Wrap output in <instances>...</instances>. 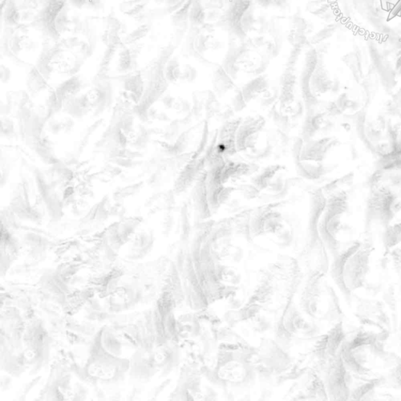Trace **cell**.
Returning a JSON list of instances; mask_svg holds the SVG:
<instances>
[{
    "instance_id": "cell-1",
    "label": "cell",
    "mask_w": 401,
    "mask_h": 401,
    "mask_svg": "<svg viewBox=\"0 0 401 401\" xmlns=\"http://www.w3.org/2000/svg\"><path fill=\"white\" fill-rule=\"evenodd\" d=\"M386 254L372 248L350 247L343 257V287L357 298L377 295L384 282Z\"/></svg>"
},
{
    "instance_id": "cell-2",
    "label": "cell",
    "mask_w": 401,
    "mask_h": 401,
    "mask_svg": "<svg viewBox=\"0 0 401 401\" xmlns=\"http://www.w3.org/2000/svg\"><path fill=\"white\" fill-rule=\"evenodd\" d=\"M130 366L129 359L115 356L104 348L101 330L97 332L83 367L92 385H118L129 375Z\"/></svg>"
},
{
    "instance_id": "cell-3",
    "label": "cell",
    "mask_w": 401,
    "mask_h": 401,
    "mask_svg": "<svg viewBox=\"0 0 401 401\" xmlns=\"http://www.w3.org/2000/svg\"><path fill=\"white\" fill-rule=\"evenodd\" d=\"M51 338L44 322L34 320L26 326L23 337V352L29 374L34 375L41 372L50 361Z\"/></svg>"
},
{
    "instance_id": "cell-4",
    "label": "cell",
    "mask_w": 401,
    "mask_h": 401,
    "mask_svg": "<svg viewBox=\"0 0 401 401\" xmlns=\"http://www.w3.org/2000/svg\"><path fill=\"white\" fill-rule=\"evenodd\" d=\"M167 62L165 57H160L151 62L145 70V75L143 77L144 94L142 100L133 108V112L142 121L148 119V111L156 101L162 99L167 89L169 83L165 76V66Z\"/></svg>"
},
{
    "instance_id": "cell-5",
    "label": "cell",
    "mask_w": 401,
    "mask_h": 401,
    "mask_svg": "<svg viewBox=\"0 0 401 401\" xmlns=\"http://www.w3.org/2000/svg\"><path fill=\"white\" fill-rule=\"evenodd\" d=\"M30 183L26 178H22L12 193L10 207L12 212L22 221L40 223L41 212L31 204V192Z\"/></svg>"
},
{
    "instance_id": "cell-6",
    "label": "cell",
    "mask_w": 401,
    "mask_h": 401,
    "mask_svg": "<svg viewBox=\"0 0 401 401\" xmlns=\"http://www.w3.org/2000/svg\"><path fill=\"white\" fill-rule=\"evenodd\" d=\"M130 361L129 375L139 384H148L159 372L153 348L137 349Z\"/></svg>"
},
{
    "instance_id": "cell-7",
    "label": "cell",
    "mask_w": 401,
    "mask_h": 401,
    "mask_svg": "<svg viewBox=\"0 0 401 401\" xmlns=\"http://www.w3.org/2000/svg\"><path fill=\"white\" fill-rule=\"evenodd\" d=\"M83 88V80L80 77L71 76L68 80L60 84L56 89L49 95L45 109L46 121L50 120L54 114L62 110L65 103L80 94Z\"/></svg>"
},
{
    "instance_id": "cell-8",
    "label": "cell",
    "mask_w": 401,
    "mask_h": 401,
    "mask_svg": "<svg viewBox=\"0 0 401 401\" xmlns=\"http://www.w3.org/2000/svg\"><path fill=\"white\" fill-rule=\"evenodd\" d=\"M87 95L91 112H93L94 117H99L112 105L113 87L106 76L99 74L96 77L94 86L88 91Z\"/></svg>"
},
{
    "instance_id": "cell-9",
    "label": "cell",
    "mask_w": 401,
    "mask_h": 401,
    "mask_svg": "<svg viewBox=\"0 0 401 401\" xmlns=\"http://www.w3.org/2000/svg\"><path fill=\"white\" fill-rule=\"evenodd\" d=\"M35 182L40 198L45 205L49 216L53 221H58L63 216V203L58 194L46 181L44 175L39 169L33 171Z\"/></svg>"
},
{
    "instance_id": "cell-10",
    "label": "cell",
    "mask_w": 401,
    "mask_h": 401,
    "mask_svg": "<svg viewBox=\"0 0 401 401\" xmlns=\"http://www.w3.org/2000/svg\"><path fill=\"white\" fill-rule=\"evenodd\" d=\"M3 321L6 324V330L2 327V333L6 334V340L17 350H23V337L26 326L15 308H11L3 314Z\"/></svg>"
},
{
    "instance_id": "cell-11",
    "label": "cell",
    "mask_w": 401,
    "mask_h": 401,
    "mask_svg": "<svg viewBox=\"0 0 401 401\" xmlns=\"http://www.w3.org/2000/svg\"><path fill=\"white\" fill-rule=\"evenodd\" d=\"M1 368L13 377H20L28 368L23 350H17L2 337Z\"/></svg>"
},
{
    "instance_id": "cell-12",
    "label": "cell",
    "mask_w": 401,
    "mask_h": 401,
    "mask_svg": "<svg viewBox=\"0 0 401 401\" xmlns=\"http://www.w3.org/2000/svg\"><path fill=\"white\" fill-rule=\"evenodd\" d=\"M46 400H73V388L71 385V375L65 370H58L45 387Z\"/></svg>"
},
{
    "instance_id": "cell-13",
    "label": "cell",
    "mask_w": 401,
    "mask_h": 401,
    "mask_svg": "<svg viewBox=\"0 0 401 401\" xmlns=\"http://www.w3.org/2000/svg\"><path fill=\"white\" fill-rule=\"evenodd\" d=\"M137 225H139L137 221H128L115 224L109 230L108 235L109 245L114 251H119L127 242L132 240Z\"/></svg>"
},
{
    "instance_id": "cell-14",
    "label": "cell",
    "mask_w": 401,
    "mask_h": 401,
    "mask_svg": "<svg viewBox=\"0 0 401 401\" xmlns=\"http://www.w3.org/2000/svg\"><path fill=\"white\" fill-rule=\"evenodd\" d=\"M155 241L153 232H141L136 234L131 240L127 258L130 260H141L148 257L153 250Z\"/></svg>"
},
{
    "instance_id": "cell-15",
    "label": "cell",
    "mask_w": 401,
    "mask_h": 401,
    "mask_svg": "<svg viewBox=\"0 0 401 401\" xmlns=\"http://www.w3.org/2000/svg\"><path fill=\"white\" fill-rule=\"evenodd\" d=\"M142 299V293L132 288H119L109 300V307L113 312L126 311L135 307Z\"/></svg>"
},
{
    "instance_id": "cell-16",
    "label": "cell",
    "mask_w": 401,
    "mask_h": 401,
    "mask_svg": "<svg viewBox=\"0 0 401 401\" xmlns=\"http://www.w3.org/2000/svg\"><path fill=\"white\" fill-rule=\"evenodd\" d=\"M20 253L19 243L8 230H2L1 239V273L2 275L9 269L11 264L17 258Z\"/></svg>"
},
{
    "instance_id": "cell-17",
    "label": "cell",
    "mask_w": 401,
    "mask_h": 401,
    "mask_svg": "<svg viewBox=\"0 0 401 401\" xmlns=\"http://www.w3.org/2000/svg\"><path fill=\"white\" fill-rule=\"evenodd\" d=\"M63 110L69 117L82 119L91 112V106L87 93L78 94L65 103Z\"/></svg>"
},
{
    "instance_id": "cell-18",
    "label": "cell",
    "mask_w": 401,
    "mask_h": 401,
    "mask_svg": "<svg viewBox=\"0 0 401 401\" xmlns=\"http://www.w3.org/2000/svg\"><path fill=\"white\" fill-rule=\"evenodd\" d=\"M24 243L28 248L29 256L37 261L46 259L48 241L38 234H27L24 236Z\"/></svg>"
},
{
    "instance_id": "cell-19",
    "label": "cell",
    "mask_w": 401,
    "mask_h": 401,
    "mask_svg": "<svg viewBox=\"0 0 401 401\" xmlns=\"http://www.w3.org/2000/svg\"><path fill=\"white\" fill-rule=\"evenodd\" d=\"M123 88L126 92L132 97L137 105L142 100L144 91V82L142 75L136 73L126 76L123 80Z\"/></svg>"
},
{
    "instance_id": "cell-20",
    "label": "cell",
    "mask_w": 401,
    "mask_h": 401,
    "mask_svg": "<svg viewBox=\"0 0 401 401\" xmlns=\"http://www.w3.org/2000/svg\"><path fill=\"white\" fill-rule=\"evenodd\" d=\"M101 343L104 348L111 354L121 357L123 355V343L119 336L108 327L101 330Z\"/></svg>"
},
{
    "instance_id": "cell-21",
    "label": "cell",
    "mask_w": 401,
    "mask_h": 401,
    "mask_svg": "<svg viewBox=\"0 0 401 401\" xmlns=\"http://www.w3.org/2000/svg\"><path fill=\"white\" fill-rule=\"evenodd\" d=\"M119 337L121 343L123 345L128 346V348L139 349L143 346V333L136 326L127 327V329L121 332Z\"/></svg>"
},
{
    "instance_id": "cell-22",
    "label": "cell",
    "mask_w": 401,
    "mask_h": 401,
    "mask_svg": "<svg viewBox=\"0 0 401 401\" xmlns=\"http://www.w3.org/2000/svg\"><path fill=\"white\" fill-rule=\"evenodd\" d=\"M137 58L135 50L126 47L121 49L119 53L117 70L124 73L133 71L137 65Z\"/></svg>"
},
{
    "instance_id": "cell-23",
    "label": "cell",
    "mask_w": 401,
    "mask_h": 401,
    "mask_svg": "<svg viewBox=\"0 0 401 401\" xmlns=\"http://www.w3.org/2000/svg\"><path fill=\"white\" fill-rule=\"evenodd\" d=\"M42 284L48 291L57 296H64L66 285L63 280L59 278L56 273H50L42 278Z\"/></svg>"
},
{
    "instance_id": "cell-24",
    "label": "cell",
    "mask_w": 401,
    "mask_h": 401,
    "mask_svg": "<svg viewBox=\"0 0 401 401\" xmlns=\"http://www.w3.org/2000/svg\"><path fill=\"white\" fill-rule=\"evenodd\" d=\"M181 66L178 58L168 60L165 66V76L168 83H176L180 80Z\"/></svg>"
},
{
    "instance_id": "cell-25",
    "label": "cell",
    "mask_w": 401,
    "mask_h": 401,
    "mask_svg": "<svg viewBox=\"0 0 401 401\" xmlns=\"http://www.w3.org/2000/svg\"><path fill=\"white\" fill-rule=\"evenodd\" d=\"M3 16L6 23L9 26H15V24L20 21L19 8L15 1L8 0V3L6 6L3 11Z\"/></svg>"
},
{
    "instance_id": "cell-26",
    "label": "cell",
    "mask_w": 401,
    "mask_h": 401,
    "mask_svg": "<svg viewBox=\"0 0 401 401\" xmlns=\"http://www.w3.org/2000/svg\"><path fill=\"white\" fill-rule=\"evenodd\" d=\"M191 22L194 26H200L205 19V13L203 6L198 2H193L189 13Z\"/></svg>"
},
{
    "instance_id": "cell-27",
    "label": "cell",
    "mask_w": 401,
    "mask_h": 401,
    "mask_svg": "<svg viewBox=\"0 0 401 401\" xmlns=\"http://www.w3.org/2000/svg\"><path fill=\"white\" fill-rule=\"evenodd\" d=\"M88 394V390L86 386L77 382L73 388V400H86Z\"/></svg>"
},
{
    "instance_id": "cell-28",
    "label": "cell",
    "mask_w": 401,
    "mask_h": 401,
    "mask_svg": "<svg viewBox=\"0 0 401 401\" xmlns=\"http://www.w3.org/2000/svg\"><path fill=\"white\" fill-rule=\"evenodd\" d=\"M139 187H141V185H136L123 188V189H121L120 191L115 193V196H117L119 199H121L133 196V194L137 192V191H139Z\"/></svg>"
},
{
    "instance_id": "cell-29",
    "label": "cell",
    "mask_w": 401,
    "mask_h": 401,
    "mask_svg": "<svg viewBox=\"0 0 401 401\" xmlns=\"http://www.w3.org/2000/svg\"><path fill=\"white\" fill-rule=\"evenodd\" d=\"M40 380H41V377H40V376H38V377L33 379L32 381L28 382V384L24 385L23 389H22V391L21 397L18 399H19V400L26 399L27 395L30 393V391H31L33 390V389L36 385L39 384V382Z\"/></svg>"
},
{
    "instance_id": "cell-30",
    "label": "cell",
    "mask_w": 401,
    "mask_h": 401,
    "mask_svg": "<svg viewBox=\"0 0 401 401\" xmlns=\"http://www.w3.org/2000/svg\"><path fill=\"white\" fill-rule=\"evenodd\" d=\"M12 133L14 135V124L9 119H2V135L6 137H11Z\"/></svg>"
},
{
    "instance_id": "cell-31",
    "label": "cell",
    "mask_w": 401,
    "mask_h": 401,
    "mask_svg": "<svg viewBox=\"0 0 401 401\" xmlns=\"http://www.w3.org/2000/svg\"><path fill=\"white\" fill-rule=\"evenodd\" d=\"M10 71L9 69L4 68V67L2 66L1 78L3 83H8L10 80Z\"/></svg>"
}]
</instances>
